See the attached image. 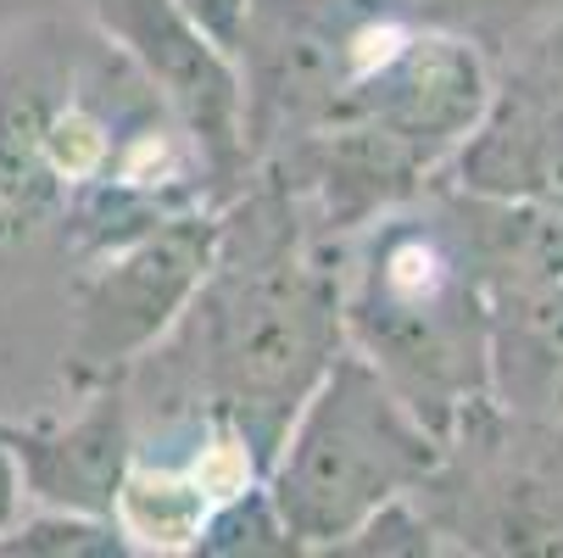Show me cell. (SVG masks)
Wrapping results in <instances>:
<instances>
[{"mask_svg":"<svg viewBox=\"0 0 563 558\" xmlns=\"http://www.w3.org/2000/svg\"><path fill=\"white\" fill-rule=\"evenodd\" d=\"M185 18L201 23L229 56H234V34H240V18H246V0H179Z\"/></svg>","mask_w":563,"mask_h":558,"instance_id":"obj_14","label":"cell"},{"mask_svg":"<svg viewBox=\"0 0 563 558\" xmlns=\"http://www.w3.org/2000/svg\"><path fill=\"white\" fill-rule=\"evenodd\" d=\"M18 503H23V469H18L12 436L0 430V530L18 525Z\"/></svg>","mask_w":563,"mask_h":558,"instance_id":"obj_15","label":"cell"},{"mask_svg":"<svg viewBox=\"0 0 563 558\" xmlns=\"http://www.w3.org/2000/svg\"><path fill=\"white\" fill-rule=\"evenodd\" d=\"M101 23L123 40L163 107L185 123L212 179H234L240 168H252L240 67L201 23L185 18L179 0H101Z\"/></svg>","mask_w":563,"mask_h":558,"instance_id":"obj_7","label":"cell"},{"mask_svg":"<svg viewBox=\"0 0 563 558\" xmlns=\"http://www.w3.org/2000/svg\"><path fill=\"white\" fill-rule=\"evenodd\" d=\"M492 363L514 374V396L525 408L563 425V280H541L503 307Z\"/></svg>","mask_w":563,"mask_h":558,"instance_id":"obj_9","label":"cell"},{"mask_svg":"<svg viewBox=\"0 0 563 558\" xmlns=\"http://www.w3.org/2000/svg\"><path fill=\"white\" fill-rule=\"evenodd\" d=\"M441 463L435 430L357 347L318 374L263 469V486L296 547H341L368 514L424 486Z\"/></svg>","mask_w":563,"mask_h":558,"instance_id":"obj_2","label":"cell"},{"mask_svg":"<svg viewBox=\"0 0 563 558\" xmlns=\"http://www.w3.org/2000/svg\"><path fill=\"white\" fill-rule=\"evenodd\" d=\"M341 307L357 352L408 396L430 430H441L492 369V330L474 285L430 229H385L352 302Z\"/></svg>","mask_w":563,"mask_h":558,"instance_id":"obj_3","label":"cell"},{"mask_svg":"<svg viewBox=\"0 0 563 558\" xmlns=\"http://www.w3.org/2000/svg\"><path fill=\"white\" fill-rule=\"evenodd\" d=\"M190 313L201 318L218 425L252 452L257 469H268L301 396L346 347L341 291L324 269L301 263L296 234L279 223L274 241H257L246 258L218 247Z\"/></svg>","mask_w":563,"mask_h":558,"instance_id":"obj_1","label":"cell"},{"mask_svg":"<svg viewBox=\"0 0 563 558\" xmlns=\"http://www.w3.org/2000/svg\"><path fill=\"white\" fill-rule=\"evenodd\" d=\"M492 112V78L474 45L452 34H396L363 56L330 123H363L401 156L430 168L441 151L468 140ZM324 123V129H330Z\"/></svg>","mask_w":563,"mask_h":558,"instance_id":"obj_6","label":"cell"},{"mask_svg":"<svg viewBox=\"0 0 563 558\" xmlns=\"http://www.w3.org/2000/svg\"><path fill=\"white\" fill-rule=\"evenodd\" d=\"M212 508V486L196 463H129L118 492V525L134 541V552H190L201 536V519Z\"/></svg>","mask_w":563,"mask_h":558,"instance_id":"obj_11","label":"cell"},{"mask_svg":"<svg viewBox=\"0 0 563 558\" xmlns=\"http://www.w3.org/2000/svg\"><path fill=\"white\" fill-rule=\"evenodd\" d=\"M419 7H430V12H446V7H492V0H419Z\"/></svg>","mask_w":563,"mask_h":558,"instance_id":"obj_16","label":"cell"},{"mask_svg":"<svg viewBox=\"0 0 563 558\" xmlns=\"http://www.w3.org/2000/svg\"><path fill=\"white\" fill-rule=\"evenodd\" d=\"M18 469H23V497L40 508H73V514H107L118 519V492L134 463V425L123 391L107 380L90 408H78L56 430H7Z\"/></svg>","mask_w":563,"mask_h":558,"instance_id":"obj_8","label":"cell"},{"mask_svg":"<svg viewBox=\"0 0 563 558\" xmlns=\"http://www.w3.org/2000/svg\"><path fill=\"white\" fill-rule=\"evenodd\" d=\"M385 23L357 18L346 0H246L234 34V67L246 90L252 156L290 134H318Z\"/></svg>","mask_w":563,"mask_h":558,"instance_id":"obj_4","label":"cell"},{"mask_svg":"<svg viewBox=\"0 0 563 558\" xmlns=\"http://www.w3.org/2000/svg\"><path fill=\"white\" fill-rule=\"evenodd\" d=\"M7 558H129L134 541L123 536L118 519L107 514H73V508H45L12 530H0Z\"/></svg>","mask_w":563,"mask_h":558,"instance_id":"obj_13","label":"cell"},{"mask_svg":"<svg viewBox=\"0 0 563 558\" xmlns=\"http://www.w3.org/2000/svg\"><path fill=\"white\" fill-rule=\"evenodd\" d=\"M51 118L40 96L0 85V241L34 229L62 201V168L51 156Z\"/></svg>","mask_w":563,"mask_h":558,"instance_id":"obj_10","label":"cell"},{"mask_svg":"<svg viewBox=\"0 0 563 558\" xmlns=\"http://www.w3.org/2000/svg\"><path fill=\"white\" fill-rule=\"evenodd\" d=\"M218 247L223 223L201 207H185L134 234V241L101 252L96 274L78 285L73 363L101 380L140 363L190 313L218 263Z\"/></svg>","mask_w":563,"mask_h":558,"instance_id":"obj_5","label":"cell"},{"mask_svg":"<svg viewBox=\"0 0 563 558\" xmlns=\"http://www.w3.org/2000/svg\"><path fill=\"white\" fill-rule=\"evenodd\" d=\"M190 552H207V558H263V552H301V547H296L290 525L279 519L268 486L246 481V486L212 497Z\"/></svg>","mask_w":563,"mask_h":558,"instance_id":"obj_12","label":"cell"}]
</instances>
